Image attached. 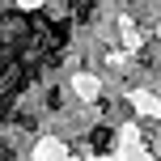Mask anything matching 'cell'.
Instances as JSON below:
<instances>
[{
    "mask_svg": "<svg viewBox=\"0 0 161 161\" xmlns=\"http://www.w3.org/2000/svg\"><path fill=\"white\" fill-rule=\"evenodd\" d=\"M93 144H97V148H110V131H106V127H97V136H93Z\"/></svg>",
    "mask_w": 161,
    "mask_h": 161,
    "instance_id": "obj_1",
    "label": "cell"
}]
</instances>
